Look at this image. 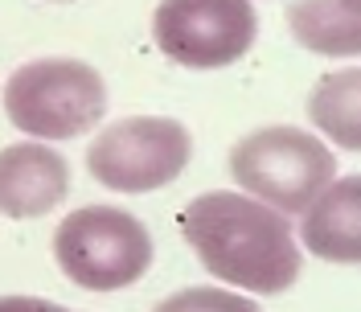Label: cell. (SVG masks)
<instances>
[{"mask_svg":"<svg viewBox=\"0 0 361 312\" xmlns=\"http://www.w3.org/2000/svg\"><path fill=\"white\" fill-rule=\"evenodd\" d=\"M180 234L202 259V268L230 288L275 296L300 280L292 222L247 193L214 189L193 198L180 214Z\"/></svg>","mask_w":361,"mask_h":312,"instance_id":"1","label":"cell"},{"mask_svg":"<svg viewBox=\"0 0 361 312\" xmlns=\"http://www.w3.org/2000/svg\"><path fill=\"white\" fill-rule=\"evenodd\" d=\"M230 177L247 198L271 205L288 222L304 218L333 181H337V156L324 148V140L304 128H259L243 136L230 152Z\"/></svg>","mask_w":361,"mask_h":312,"instance_id":"2","label":"cell"},{"mask_svg":"<svg viewBox=\"0 0 361 312\" xmlns=\"http://www.w3.org/2000/svg\"><path fill=\"white\" fill-rule=\"evenodd\" d=\"M4 115L29 140H74L103 124L107 83L78 58H33L8 74Z\"/></svg>","mask_w":361,"mask_h":312,"instance_id":"3","label":"cell"},{"mask_svg":"<svg viewBox=\"0 0 361 312\" xmlns=\"http://www.w3.org/2000/svg\"><path fill=\"white\" fill-rule=\"evenodd\" d=\"M54 259L78 288L119 292L152 263V234L119 205H82L54 230Z\"/></svg>","mask_w":361,"mask_h":312,"instance_id":"4","label":"cell"},{"mask_svg":"<svg viewBox=\"0 0 361 312\" xmlns=\"http://www.w3.org/2000/svg\"><path fill=\"white\" fill-rule=\"evenodd\" d=\"M189 128L169 115H128L90 140L87 169L115 193H152L177 181L189 164Z\"/></svg>","mask_w":361,"mask_h":312,"instance_id":"5","label":"cell"},{"mask_svg":"<svg viewBox=\"0 0 361 312\" xmlns=\"http://www.w3.org/2000/svg\"><path fill=\"white\" fill-rule=\"evenodd\" d=\"M259 33L250 0H160L152 13V42L164 58L189 70L234 66Z\"/></svg>","mask_w":361,"mask_h":312,"instance_id":"6","label":"cell"},{"mask_svg":"<svg viewBox=\"0 0 361 312\" xmlns=\"http://www.w3.org/2000/svg\"><path fill=\"white\" fill-rule=\"evenodd\" d=\"M70 193V164L42 140H21L0 148V214L42 218L54 214Z\"/></svg>","mask_w":361,"mask_h":312,"instance_id":"7","label":"cell"},{"mask_svg":"<svg viewBox=\"0 0 361 312\" xmlns=\"http://www.w3.org/2000/svg\"><path fill=\"white\" fill-rule=\"evenodd\" d=\"M300 243L324 263H361V173L337 177L308 205Z\"/></svg>","mask_w":361,"mask_h":312,"instance_id":"8","label":"cell"},{"mask_svg":"<svg viewBox=\"0 0 361 312\" xmlns=\"http://www.w3.org/2000/svg\"><path fill=\"white\" fill-rule=\"evenodd\" d=\"M288 29L308 54L357 58L361 54V0H295Z\"/></svg>","mask_w":361,"mask_h":312,"instance_id":"9","label":"cell"},{"mask_svg":"<svg viewBox=\"0 0 361 312\" xmlns=\"http://www.w3.org/2000/svg\"><path fill=\"white\" fill-rule=\"evenodd\" d=\"M308 119L337 148L361 152V66L333 70L312 87Z\"/></svg>","mask_w":361,"mask_h":312,"instance_id":"10","label":"cell"},{"mask_svg":"<svg viewBox=\"0 0 361 312\" xmlns=\"http://www.w3.org/2000/svg\"><path fill=\"white\" fill-rule=\"evenodd\" d=\"M157 312H263L255 300L238 296L234 288H185L160 300Z\"/></svg>","mask_w":361,"mask_h":312,"instance_id":"11","label":"cell"},{"mask_svg":"<svg viewBox=\"0 0 361 312\" xmlns=\"http://www.w3.org/2000/svg\"><path fill=\"white\" fill-rule=\"evenodd\" d=\"M0 312H70L54 300H37V296H0Z\"/></svg>","mask_w":361,"mask_h":312,"instance_id":"12","label":"cell"},{"mask_svg":"<svg viewBox=\"0 0 361 312\" xmlns=\"http://www.w3.org/2000/svg\"><path fill=\"white\" fill-rule=\"evenodd\" d=\"M54 4H70V0H54Z\"/></svg>","mask_w":361,"mask_h":312,"instance_id":"13","label":"cell"}]
</instances>
